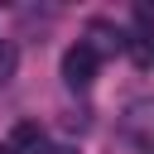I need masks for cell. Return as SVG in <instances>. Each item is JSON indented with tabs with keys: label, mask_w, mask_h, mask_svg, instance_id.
<instances>
[{
	"label": "cell",
	"mask_w": 154,
	"mask_h": 154,
	"mask_svg": "<svg viewBox=\"0 0 154 154\" xmlns=\"http://www.w3.org/2000/svg\"><path fill=\"white\" fill-rule=\"evenodd\" d=\"M120 140L135 154H154V96H135L120 111Z\"/></svg>",
	"instance_id": "1"
},
{
	"label": "cell",
	"mask_w": 154,
	"mask_h": 154,
	"mask_svg": "<svg viewBox=\"0 0 154 154\" xmlns=\"http://www.w3.org/2000/svg\"><path fill=\"white\" fill-rule=\"evenodd\" d=\"M96 67H101V53H96L87 38H77V43L63 53V82H67L72 91H87V87L96 82Z\"/></svg>",
	"instance_id": "2"
},
{
	"label": "cell",
	"mask_w": 154,
	"mask_h": 154,
	"mask_svg": "<svg viewBox=\"0 0 154 154\" xmlns=\"http://www.w3.org/2000/svg\"><path fill=\"white\" fill-rule=\"evenodd\" d=\"M125 53L140 72H154V29H130L125 34Z\"/></svg>",
	"instance_id": "3"
},
{
	"label": "cell",
	"mask_w": 154,
	"mask_h": 154,
	"mask_svg": "<svg viewBox=\"0 0 154 154\" xmlns=\"http://www.w3.org/2000/svg\"><path fill=\"white\" fill-rule=\"evenodd\" d=\"M10 144H14L19 154H38V149H43V130H38L34 120H19L14 135H10Z\"/></svg>",
	"instance_id": "4"
},
{
	"label": "cell",
	"mask_w": 154,
	"mask_h": 154,
	"mask_svg": "<svg viewBox=\"0 0 154 154\" xmlns=\"http://www.w3.org/2000/svg\"><path fill=\"white\" fill-rule=\"evenodd\" d=\"M14 67H19V53H14V43H10V38H0V87L14 77Z\"/></svg>",
	"instance_id": "5"
},
{
	"label": "cell",
	"mask_w": 154,
	"mask_h": 154,
	"mask_svg": "<svg viewBox=\"0 0 154 154\" xmlns=\"http://www.w3.org/2000/svg\"><path fill=\"white\" fill-rule=\"evenodd\" d=\"M48 154H77V149H67V144H58V149H48Z\"/></svg>",
	"instance_id": "6"
},
{
	"label": "cell",
	"mask_w": 154,
	"mask_h": 154,
	"mask_svg": "<svg viewBox=\"0 0 154 154\" xmlns=\"http://www.w3.org/2000/svg\"><path fill=\"white\" fill-rule=\"evenodd\" d=\"M0 154H19V149H14V144H10V140H5V144H0Z\"/></svg>",
	"instance_id": "7"
}]
</instances>
